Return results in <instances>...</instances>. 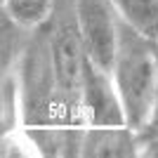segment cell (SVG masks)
<instances>
[{
    "instance_id": "cell-2",
    "label": "cell",
    "mask_w": 158,
    "mask_h": 158,
    "mask_svg": "<svg viewBox=\"0 0 158 158\" xmlns=\"http://www.w3.org/2000/svg\"><path fill=\"white\" fill-rule=\"evenodd\" d=\"M111 76L125 109L127 125L135 132L144 130L153 116L158 97V40L146 38L120 19Z\"/></svg>"
},
{
    "instance_id": "cell-3",
    "label": "cell",
    "mask_w": 158,
    "mask_h": 158,
    "mask_svg": "<svg viewBox=\"0 0 158 158\" xmlns=\"http://www.w3.org/2000/svg\"><path fill=\"white\" fill-rule=\"evenodd\" d=\"M78 26L85 43V52L94 66L111 73L118 47L120 12L111 0H76Z\"/></svg>"
},
{
    "instance_id": "cell-5",
    "label": "cell",
    "mask_w": 158,
    "mask_h": 158,
    "mask_svg": "<svg viewBox=\"0 0 158 158\" xmlns=\"http://www.w3.org/2000/svg\"><path fill=\"white\" fill-rule=\"evenodd\" d=\"M137 132L130 125H111V127H87L83 139L80 158H139Z\"/></svg>"
},
{
    "instance_id": "cell-1",
    "label": "cell",
    "mask_w": 158,
    "mask_h": 158,
    "mask_svg": "<svg viewBox=\"0 0 158 158\" xmlns=\"http://www.w3.org/2000/svg\"><path fill=\"white\" fill-rule=\"evenodd\" d=\"M85 66L87 52L76 0H57L10 71L19 87L21 127H87L83 116Z\"/></svg>"
},
{
    "instance_id": "cell-4",
    "label": "cell",
    "mask_w": 158,
    "mask_h": 158,
    "mask_svg": "<svg viewBox=\"0 0 158 158\" xmlns=\"http://www.w3.org/2000/svg\"><path fill=\"white\" fill-rule=\"evenodd\" d=\"M83 116H85L87 127L127 125L125 109L116 90L113 76L94 66L90 57H87L85 83H83Z\"/></svg>"
},
{
    "instance_id": "cell-12",
    "label": "cell",
    "mask_w": 158,
    "mask_h": 158,
    "mask_svg": "<svg viewBox=\"0 0 158 158\" xmlns=\"http://www.w3.org/2000/svg\"><path fill=\"white\" fill-rule=\"evenodd\" d=\"M139 146H142V156L146 158H158V97H156V109L144 130L137 132Z\"/></svg>"
},
{
    "instance_id": "cell-7",
    "label": "cell",
    "mask_w": 158,
    "mask_h": 158,
    "mask_svg": "<svg viewBox=\"0 0 158 158\" xmlns=\"http://www.w3.org/2000/svg\"><path fill=\"white\" fill-rule=\"evenodd\" d=\"M31 33H33V28L17 21L0 5V76L10 73L14 69L17 59L21 57L28 38H31Z\"/></svg>"
},
{
    "instance_id": "cell-9",
    "label": "cell",
    "mask_w": 158,
    "mask_h": 158,
    "mask_svg": "<svg viewBox=\"0 0 158 158\" xmlns=\"http://www.w3.org/2000/svg\"><path fill=\"white\" fill-rule=\"evenodd\" d=\"M21 127V106H19V87L14 73L0 76V135Z\"/></svg>"
},
{
    "instance_id": "cell-10",
    "label": "cell",
    "mask_w": 158,
    "mask_h": 158,
    "mask_svg": "<svg viewBox=\"0 0 158 158\" xmlns=\"http://www.w3.org/2000/svg\"><path fill=\"white\" fill-rule=\"evenodd\" d=\"M57 0H0V5L24 26L35 28L50 17Z\"/></svg>"
},
{
    "instance_id": "cell-11",
    "label": "cell",
    "mask_w": 158,
    "mask_h": 158,
    "mask_svg": "<svg viewBox=\"0 0 158 158\" xmlns=\"http://www.w3.org/2000/svg\"><path fill=\"white\" fill-rule=\"evenodd\" d=\"M0 156L2 158H35L40 156L38 146L33 144L31 135L24 127H17L12 132H5L0 139Z\"/></svg>"
},
{
    "instance_id": "cell-6",
    "label": "cell",
    "mask_w": 158,
    "mask_h": 158,
    "mask_svg": "<svg viewBox=\"0 0 158 158\" xmlns=\"http://www.w3.org/2000/svg\"><path fill=\"white\" fill-rule=\"evenodd\" d=\"M38 146L40 156L52 158H80L83 139L87 127L73 125H45V127H24Z\"/></svg>"
},
{
    "instance_id": "cell-8",
    "label": "cell",
    "mask_w": 158,
    "mask_h": 158,
    "mask_svg": "<svg viewBox=\"0 0 158 158\" xmlns=\"http://www.w3.org/2000/svg\"><path fill=\"white\" fill-rule=\"evenodd\" d=\"M120 17L146 38L158 40V0H111Z\"/></svg>"
}]
</instances>
